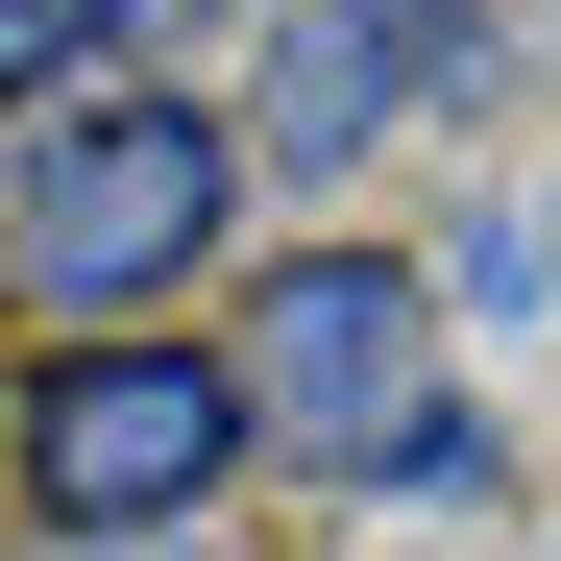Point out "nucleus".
<instances>
[{
	"mask_svg": "<svg viewBox=\"0 0 561 561\" xmlns=\"http://www.w3.org/2000/svg\"><path fill=\"white\" fill-rule=\"evenodd\" d=\"M268 49H294V73H268V123H244V147H294V171H342L366 123L463 99V0H294Z\"/></svg>",
	"mask_w": 561,
	"mask_h": 561,
	"instance_id": "obj_4",
	"label": "nucleus"
},
{
	"mask_svg": "<svg viewBox=\"0 0 561 561\" xmlns=\"http://www.w3.org/2000/svg\"><path fill=\"white\" fill-rule=\"evenodd\" d=\"M366 489H415V513H463V489H489V415H463V391H415V415H391V463H366Z\"/></svg>",
	"mask_w": 561,
	"mask_h": 561,
	"instance_id": "obj_5",
	"label": "nucleus"
},
{
	"mask_svg": "<svg viewBox=\"0 0 561 561\" xmlns=\"http://www.w3.org/2000/svg\"><path fill=\"white\" fill-rule=\"evenodd\" d=\"M220 196H244V123L171 99V73H99V99H49L25 171H0V268H25L73 342H147V294L220 244Z\"/></svg>",
	"mask_w": 561,
	"mask_h": 561,
	"instance_id": "obj_1",
	"label": "nucleus"
},
{
	"mask_svg": "<svg viewBox=\"0 0 561 561\" xmlns=\"http://www.w3.org/2000/svg\"><path fill=\"white\" fill-rule=\"evenodd\" d=\"M220 463H244L220 342H49V366H25V513H49V537L147 561V537L220 513Z\"/></svg>",
	"mask_w": 561,
	"mask_h": 561,
	"instance_id": "obj_2",
	"label": "nucleus"
},
{
	"mask_svg": "<svg viewBox=\"0 0 561 561\" xmlns=\"http://www.w3.org/2000/svg\"><path fill=\"white\" fill-rule=\"evenodd\" d=\"M0 123H49V0H0Z\"/></svg>",
	"mask_w": 561,
	"mask_h": 561,
	"instance_id": "obj_7",
	"label": "nucleus"
},
{
	"mask_svg": "<svg viewBox=\"0 0 561 561\" xmlns=\"http://www.w3.org/2000/svg\"><path fill=\"white\" fill-rule=\"evenodd\" d=\"M537 244H561V220H537Z\"/></svg>",
	"mask_w": 561,
	"mask_h": 561,
	"instance_id": "obj_8",
	"label": "nucleus"
},
{
	"mask_svg": "<svg viewBox=\"0 0 561 561\" xmlns=\"http://www.w3.org/2000/svg\"><path fill=\"white\" fill-rule=\"evenodd\" d=\"M220 0H49V49H196Z\"/></svg>",
	"mask_w": 561,
	"mask_h": 561,
	"instance_id": "obj_6",
	"label": "nucleus"
},
{
	"mask_svg": "<svg viewBox=\"0 0 561 561\" xmlns=\"http://www.w3.org/2000/svg\"><path fill=\"white\" fill-rule=\"evenodd\" d=\"M220 391H244V463H391V415L439 391V268L415 244H294L244 294Z\"/></svg>",
	"mask_w": 561,
	"mask_h": 561,
	"instance_id": "obj_3",
	"label": "nucleus"
}]
</instances>
